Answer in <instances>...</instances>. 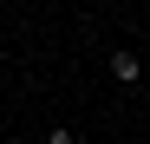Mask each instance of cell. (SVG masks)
Returning <instances> with one entry per match:
<instances>
[{"mask_svg": "<svg viewBox=\"0 0 150 144\" xmlns=\"http://www.w3.org/2000/svg\"><path fill=\"white\" fill-rule=\"evenodd\" d=\"M105 79H111L117 92H137V85H144V59L131 53V46H111V53H105Z\"/></svg>", "mask_w": 150, "mask_h": 144, "instance_id": "cell-1", "label": "cell"}, {"mask_svg": "<svg viewBox=\"0 0 150 144\" xmlns=\"http://www.w3.org/2000/svg\"><path fill=\"white\" fill-rule=\"evenodd\" d=\"M46 144H91V138L72 131V125H46Z\"/></svg>", "mask_w": 150, "mask_h": 144, "instance_id": "cell-2", "label": "cell"}]
</instances>
